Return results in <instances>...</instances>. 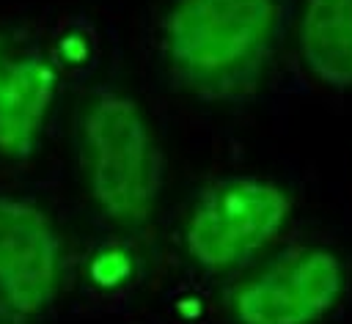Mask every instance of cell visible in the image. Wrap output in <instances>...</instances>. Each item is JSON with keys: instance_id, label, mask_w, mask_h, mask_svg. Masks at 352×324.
<instances>
[{"instance_id": "52a82bcc", "label": "cell", "mask_w": 352, "mask_h": 324, "mask_svg": "<svg viewBox=\"0 0 352 324\" xmlns=\"http://www.w3.org/2000/svg\"><path fill=\"white\" fill-rule=\"evenodd\" d=\"M308 69L330 85H352V0H308L300 22Z\"/></svg>"}, {"instance_id": "ba28073f", "label": "cell", "mask_w": 352, "mask_h": 324, "mask_svg": "<svg viewBox=\"0 0 352 324\" xmlns=\"http://www.w3.org/2000/svg\"><path fill=\"white\" fill-rule=\"evenodd\" d=\"M11 44H14V38L8 36V33H3L0 30V74H3V69H6V63L11 60Z\"/></svg>"}, {"instance_id": "6da1fadb", "label": "cell", "mask_w": 352, "mask_h": 324, "mask_svg": "<svg viewBox=\"0 0 352 324\" xmlns=\"http://www.w3.org/2000/svg\"><path fill=\"white\" fill-rule=\"evenodd\" d=\"M275 27V0H179L165 19L162 49L190 93L223 102L258 85Z\"/></svg>"}, {"instance_id": "3957f363", "label": "cell", "mask_w": 352, "mask_h": 324, "mask_svg": "<svg viewBox=\"0 0 352 324\" xmlns=\"http://www.w3.org/2000/svg\"><path fill=\"white\" fill-rule=\"evenodd\" d=\"M289 209V195L270 181L231 178L212 184L187 217V253L204 269H234L278 236Z\"/></svg>"}, {"instance_id": "277c9868", "label": "cell", "mask_w": 352, "mask_h": 324, "mask_svg": "<svg viewBox=\"0 0 352 324\" xmlns=\"http://www.w3.org/2000/svg\"><path fill=\"white\" fill-rule=\"evenodd\" d=\"M63 239L28 198L0 195V324H36L63 283Z\"/></svg>"}, {"instance_id": "8992f818", "label": "cell", "mask_w": 352, "mask_h": 324, "mask_svg": "<svg viewBox=\"0 0 352 324\" xmlns=\"http://www.w3.org/2000/svg\"><path fill=\"white\" fill-rule=\"evenodd\" d=\"M58 88L55 66L41 55L11 58L0 74V154L25 159L36 151Z\"/></svg>"}, {"instance_id": "7a4b0ae2", "label": "cell", "mask_w": 352, "mask_h": 324, "mask_svg": "<svg viewBox=\"0 0 352 324\" xmlns=\"http://www.w3.org/2000/svg\"><path fill=\"white\" fill-rule=\"evenodd\" d=\"M80 162L99 211L121 228H143L160 200L162 157L143 110L124 93H96L80 115Z\"/></svg>"}, {"instance_id": "5b68a950", "label": "cell", "mask_w": 352, "mask_h": 324, "mask_svg": "<svg viewBox=\"0 0 352 324\" xmlns=\"http://www.w3.org/2000/svg\"><path fill=\"white\" fill-rule=\"evenodd\" d=\"M344 291L338 258L319 247H297L228 291L239 324H314Z\"/></svg>"}]
</instances>
